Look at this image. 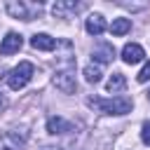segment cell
<instances>
[{
    "label": "cell",
    "instance_id": "obj_9",
    "mask_svg": "<svg viewBox=\"0 0 150 150\" xmlns=\"http://www.w3.org/2000/svg\"><path fill=\"white\" fill-rule=\"evenodd\" d=\"M47 131H49L52 136H56V134H68V131H73V122H68V120H63V117H59V115H52V117L47 120Z\"/></svg>",
    "mask_w": 150,
    "mask_h": 150
},
{
    "label": "cell",
    "instance_id": "obj_16",
    "mask_svg": "<svg viewBox=\"0 0 150 150\" xmlns=\"http://www.w3.org/2000/svg\"><path fill=\"white\" fill-rule=\"evenodd\" d=\"M136 80H138V82H150V61L141 68V73L136 75Z\"/></svg>",
    "mask_w": 150,
    "mask_h": 150
},
{
    "label": "cell",
    "instance_id": "obj_10",
    "mask_svg": "<svg viewBox=\"0 0 150 150\" xmlns=\"http://www.w3.org/2000/svg\"><path fill=\"white\" fill-rule=\"evenodd\" d=\"M23 143H26L23 136H16L12 131L0 134V150H23Z\"/></svg>",
    "mask_w": 150,
    "mask_h": 150
},
{
    "label": "cell",
    "instance_id": "obj_12",
    "mask_svg": "<svg viewBox=\"0 0 150 150\" xmlns=\"http://www.w3.org/2000/svg\"><path fill=\"white\" fill-rule=\"evenodd\" d=\"M84 28H87L89 35H101V33L105 30V19H103V14H89L87 21H84Z\"/></svg>",
    "mask_w": 150,
    "mask_h": 150
},
{
    "label": "cell",
    "instance_id": "obj_13",
    "mask_svg": "<svg viewBox=\"0 0 150 150\" xmlns=\"http://www.w3.org/2000/svg\"><path fill=\"white\" fill-rule=\"evenodd\" d=\"M124 87H127V77H124L122 73H112V75H110V80L105 82V91H108V94L124 91Z\"/></svg>",
    "mask_w": 150,
    "mask_h": 150
},
{
    "label": "cell",
    "instance_id": "obj_21",
    "mask_svg": "<svg viewBox=\"0 0 150 150\" xmlns=\"http://www.w3.org/2000/svg\"><path fill=\"white\" fill-rule=\"evenodd\" d=\"M145 96H148V101H150V89H148V94H145Z\"/></svg>",
    "mask_w": 150,
    "mask_h": 150
},
{
    "label": "cell",
    "instance_id": "obj_4",
    "mask_svg": "<svg viewBox=\"0 0 150 150\" xmlns=\"http://www.w3.org/2000/svg\"><path fill=\"white\" fill-rule=\"evenodd\" d=\"M5 9H7V14H9L12 19H21V21H30V19H33L30 7H28L26 2H21V0H9V2L5 5Z\"/></svg>",
    "mask_w": 150,
    "mask_h": 150
},
{
    "label": "cell",
    "instance_id": "obj_5",
    "mask_svg": "<svg viewBox=\"0 0 150 150\" xmlns=\"http://www.w3.org/2000/svg\"><path fill=\"white\" fill-rule=\"evenodd\" d=\"M21 45H23V38H21L19 33L9 30V33H7L5 38H2V42H0V54H2V56L16 54V52L21 49Z\"/></svg>",
    "mask_w": 150,
    "mask_h": 150
},
{
    "label": "cell",
    "instance_id": "obj_19",
    "mask_svg": "<svg viewBox=\"0 0 150 150\" xmlns=\"http://www.w3.org/2000/svg\"><path fill=\"white\" fill-rule=\"evenodd\" d=\"M5 108H7V98H5V94L0 91V112H2Z\"/></svg>",
    "mask_w": 150,
    "mask_h": 150
},
{
    "label": "cell",
    "instance_id": "obj_2",
    "mask_svg": "<svg viewBox=\"0 0 150 150\" xmlns=\"http://www.w3.org/2000/svg\"><path fill=\"white\" fill-rule=\"evenodd\" d=\"M33 73H35L33 63H28V61H21L16 68H12V70L7 73V84H9V89H14V91L23 89V87H26V84L33 80Z\"/></svg>",
    "mask_w": 150,
    "mask_h": 150
},
{
    "label": "cell",
    "instance_id": "obj_18",
    "mask_svg": "<svg viewBox=\"0 0 150 150\" xmlns=\"http://www.w3.org/2000/svg\"><path fill=\"white\" fill-rule=\"evenodd\" d=\"M122 7H127V9H143L145 5H131V2H120Z\"/></svg>",
    "mask_w": 150,
    "mask_h": 150
},
{
    "label": "cell",
    "instance_id": "obj_8",
    "mask_svg": "<svg viewBox=\"0 0 150 150\" xmlns=\"http://www.w3.org/2000/svg\"><path fill=\"white\" fill-rule=\"evenodd\" d=\"M77 9H80V5L73 2V0H56V2L52 5V14H54L56 19H70Z\"/></svg>",
    "mask_w": 150,
    "mask_h": 150
},
{
    "label": "cell",
    "instance_id": "obj_7",
    "mask_svg": "<svg viewBox=\"0 0 150 150\" xmlns=\"http://www.w3.org/2000/svg\"><path fill=\"white\" fill-rule=\"evenodd\" d=\"M143 56H145V52H143V47H141L138 42H127V45L122 47V61H124V63H129V66L141 63V61H143Z\"/></svg>",
    "mask_w": 150,
    "mask_h": 150
},
{
    "label": "cell",
    "instance_id": "obj_11",
    "mask_svg": "<svg viewBox=\"0 0 150 150\" xmlns=\"http://www.w3.org/2000/svg\"><path fill=\"white\" fill-rule=\"evenodd\" d=\"M30 47L40 49V52H52V49H56V40L52 35H47V33H35L30 38Z\"/></svg>",
    "mask_w": 150,
    "mask_h": 150
},
{
    "label": "cell",
    "instance_id": "obj_3",
    "mask_svg": "<svg viewBox=\"0 0 150 150\" xmlns=\"http://www.w3.org/2000/svg\"><path fill=\"white\" fill-rule=\"evenodd\" d=\"M52 82H54V87H56L59 91H63V94H75L77 80H75V66H73V61L66 63L63 68H59V70L54 73Z\"/></svg>",
    "mask_w": 150,
    "mask_h": 150
},
{
    "label": "cell",
    "instance_id": "obj_6",
    "mask_svg": "<svg viewBox=\"0 0 150 150\" xmlns=\"http://www.w3.org/2000/svg\"><path fill=\"white\" fill-rule=\"evenodd\" d=\"M112 59H115V47H112L110 42L96 45V47L91 49V61H94L96 66H101V63H110Z\"/></svg>",
    "mask_w": 150,
    "mask_h": 150
},
{
    "label": "cell",
    "instance_id": "obj_17",
    "mask_svg": "<svg viewBox=\"0 0 150 150\" xmlns=\"http://www.w3.org/2000/svg\"><path fill=\"white\" fill-rule=\"evenodd\" d=\"M141 141L145 145H150V122H143V127H141Z\"/></svg>",
    "mask_w": 150,
    "mask_h": 150
},
{
    "label": "cell",
    "instance_id": "obj_15",
    "mask_svg": "<svg viewBox=\"0 0 150 150\" xmlns=\"http://www.w3.org/2000/svg\"><path fill=\"white\" fill-rule=\"evenodd\" d=\"M82 75H84V80H87L89 84H96V82H101V77H103V73H101V66H96V63H89V66H84Z\"/></svg>",
    "mask_w": 150,
    "mask_h": 150
},
{
    "label": "cell",
    "instance_id": "obj_20",
    "mask_svg": "<svg viewBox=\"0 0 150 150\" xmlns=\"http://www.w3.org/2000/svg\"><path fill=\"white\" fill-rule=\"evenodd\" d=\"M40 150H61V148H54V145H45V148H40Z\"/></svg>",
    "mask_w": 150,
    "mask_h": 150
},
{
    "label": "cell",
    "instance_id": "obj_14",
    "mask_svg": "<svg viewBox=\"0 0 150 150\" xmlns=\"http://www.w3.org/2000/svg\"><path fill=\"white\" fill-rule=\"evenodd\" d=\"M129 30H131V19H124V16L112 19V23H110V33L112 35H127Z\"/></svg>",
    "mask_w": 150,
    "mask_h": 150
},
{
    "label": "cell",
    "instance_id": "obj_1",
    "mask_svg": "<svg viewBox=\"0 0 150 150\" xmlns=\"http://www.w3.org/2000/svg\"><path fill=\"white\" fill-rule=\"evenodd\" d=\"M87 105L96 108L101 115H127L134 108V101L127 96H115V98H98V96H89Z\"/></svg>",
    "mask_w": 150,
    "mask_h": 150
}]
</instances>
